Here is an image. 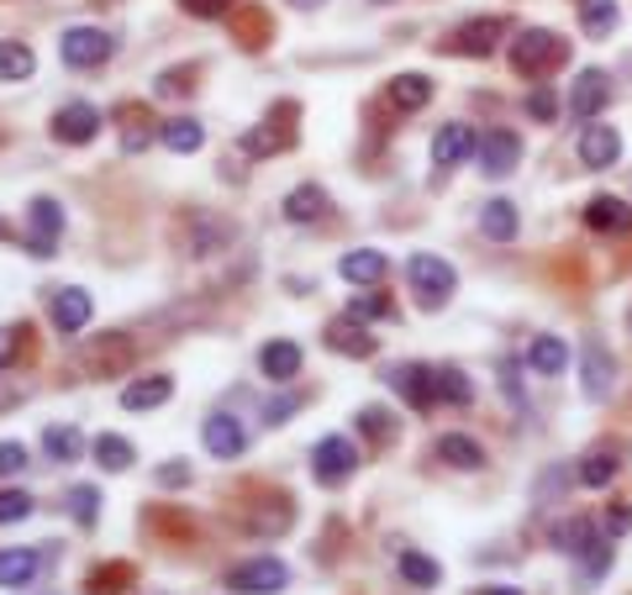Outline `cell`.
<instances>
[{
    "mask_svg": "<svg viewBox=\"0 0 632 595\" xmlns=\"http://www.w3.org/2000/svg\"><path fill=\"white\" fill-rule=\"evenodd\" d=\"M564 58H569V43H564L559 32H548V26H527L516 43H511V64H516V74H548L559 69Z\"/></svg>",
    "mask_w": 632,
    "mask_h": 595,
    "instance_id": "1",
    "label": "cell"
},
{
    "mask_svg": "<svg viewBox=\"0 0 632 595\" xmlns=\"http://www.w3.org/2000/svg\"><path fill=\"white\" fill-rule=\"evenodd\" d=\"M406 280H412V295L422 306H443V301L459 290L454 263L438 259V253H412V259H406Z\"/></svg>",
    "mask_w": 632,
    "mask_h": 595,
    "instance_id": "2",
    "label": "cell"
},
{
    "mask_svg": "<svg viewBox=\"0 0 632 595\" xmlns=\"http://www.w3.org/2000/svg\"><path fill=\"white\" fill-rule=\"evenodd\" d=\"M111 32H100V26H69L64 37H58V58L69 64V69H96L111 58Z\"/></svg>",
    "mask_w": 632,
    "mask_h": 595,
    "instance_id": "3",
    "label": "cell"
},
{
    "mask_svg": "<svg viewBox=\"0 0 632 595\" xmlns=\"http://www.w3.org/2000/svg\"><path fill=\"white\" fill-rule=\"evenodd\" d=\"M291 585V570L274 559V553H264V559H248V564H238V570L227 574V591L238 595H274Z\"/></svg>",
    "mask_w": 632,
    "mask_h": 595,
    "instance_id": "4",
    "label": "cell"
},
{
    "mask_svg": "<svg viewBox=\"0 0 632 595\" xmlns=\"http://www.w3.org/2000/svg\"><path fill=\"white\" fill-rule=\"evenodd\" d=\"M26 221H32V259H53V248H58V232H64V206L53 201V195H37L32 206H26Z\"/></svg>",
    "mask_w": 632,
    "mask_h": 595,
    "instance_id": "5",
    "label": "cell"
},
{
    "mask_svg": "<svg viewBox=\"0 0 632 595\" xmlns=\"http://www.w3.org/2000/svg\"><path fill=\"white\" fill-rule=\"evenodd\" d=\"M359 469V448L348 443V437H322L312 448V475L322 485H342V479Z\"/></svg>",
    "mask_w": 632,
    "mask_h": 595,
    "instance_id": "6",
    "label": "cell"
},
{
    "mask_svg": "<svg viewBox=\"0 0 632 595\" xmlns=\"http://www.w3.org/2000/svg\"><path fill=\"white\" fill-rule=\"evenodd\" d=\"M611 100V79L601 69H580L575 74V85H569V117L575 121H596L607 111Z\"/></svg>",
    "mask_w": 632,
    "mask_h": 595,
    "instance_id": "7",
    "label": "cell"
},
{
    "mask_svg": "<svg viewBox=\"0 0 632 595\" xmlns=\"http://www.w3.org/2000/svg\"><path fill=\"white\" fill-rule=\"evenodd\" d=\"M516 159H522V138L516 132H506V127H495V132H486L480 138V148H475V164L486 169V174H511L516 169Z\"/></svg>",
    "mask_w": 632,
    "mask_h": 595,
    "instance_id": "8",
    "label": "cell"
},
{
    "mask_svg": "<svg viewBox=\"0 0 632 595\" xmlns=\"http://www.w3.org/2000/svg\"><path fill=\"white\" fill-rule=\"evenodd\" d=\"M617 159H622V132H617V127H601V121H585L580 164L585 169H611Z\"/></svg>",
    "mask_w": 632,
    "mask_h": 595,
    "instance_id": "9",
    "label": "cell"
},
{
    "mask_svg": "<svg viewBox=\"0 0 632 595\" xmlns=\"http://www.w3.org/2000/svg\"><path fill=\"white\" fill-rule=\"evenodd\" d=\"M100 127H106V121H100L96 106H90V100H74V106H64V111L53 117V138H58V143H90Z\"/></svg>",
    "mask_w": 632,
    "mask_h": 595,
    "instance_id": "10",
    "label": "cell"
},
{
    "mask_svg": "<svg viewBox=\"0 0 632 595\" xmlns=\"http://www.w3.org/2000/svg\"><path fill=\"white\" fill-rule=\"evenodd\" d=\"M200 437H206V448L217 453V458H238L248 448V432L238 416H227V411H211L206 422H200Z\"/></svg>",
    "mask_w": 632,
    "mask_h": 595,
    "instance_id": "11",
    "label": "cell"
},
{
    "mask_svg": "<svg viewBox=\"0 0 632 595\" xmlns=\"http://www.w3.org/2000/svg\"><path fill=\"white\" fill-rule=\"evenodd\" d=\"M43 574V553L37 548H0V585L6 591H26Z\"/></svg>",
    "mask_w": 632,
    "mask_h": 595,
    "instance_id": "12",
    "label": "cell"
},
{
    "mask_svg": "<svg viewBox=\"0 0 632 595\" xmlns=\"http://www.w3.org/2000/svg\"><path fill=\"white\" fill-rule=\"evenodd\" d=\"M53 327L69 337V333H85L90 327V295L79 285L69 290H53Z\"/></svg>",
    "mask_w": 632,
    "mask_h": 595,
    "instance_id": "13",
    "label": "cell"
},
{
    "mask_svg": "<svg viewBox=\"0 0 632 595\" xmlns=\"http://www.w3.org/2000/svg\"><path fill=\"white\" fill-rule=\"evenodd\" d=\"M390 385H395L416 411H427V405L438 401V385H433V369H427V364H401V369H390Z\"/></svg>",
    "mask_w": 632,
    "mask_h": 595,
    "instance_id": "14",
    "label": "cell"
},
{
    "mask_svg": "<svg viewBox=\"0 0 632 595\" xmlns=\"http://www.w3.org/2000/svg\"><path fill=\"white\" fill-rule=\"evenodd\" d=\"M385 269H390V259L380 248H353V253H342V263H338V274L348 285H380Z\"/></svg>",
    "mask_w": 632,
    "mask_h": 595,
    "instance_id": "15",
    "label": "cell"
},
{
    "mask_svg": "<svg viewBox=\"0 0 632 595\" xmlns=\"http://www.w3.org/2000/svg\"><path fill=\"white\" fill-rule=\"evenodd\" d=\"M475 148H480V143H475V132H469L464 121H448L438 138H433V164H438V169H454V164H464Z\"/></svg>",
    "mask_w": 632,
    "mask_h": 595,
    "instance_id": "16",
    "label": "cell"
},
{
    "mask_svg": "<svg viewBox=\"0 0 632 595\" xmlns=\"http://www.w3.org/2000/svg\"><path fill=\"white\" fill-rule=\"evenodd\" d=\"M259 369H264L274 385H285L301 375V348H295L291 337H274V343H264L259 348Z\"/></svg>",
    "mask_w": 632,
    "mask_h": 595,
    "instance_id": "17",
    "label": "cell"
},
{
    "mask_svg": "<svg viewBox=\"0 0 632 595\" xmlns=\"http://www.w3.org/2000/svg\"><path fill=\"white\" fill-rule=\"evenodd\" d=\"M327 348H338V354H348V358H369L374 354V337H369V327L359 316H338V322L327 327Z\"/></svg>",
    "mask_w": 632,
    "mask_h": 595,
    "instance_id": "18",
    "label": "cell"
},
{
    "mask_svg": "<svg viewBox=\"0 0 632 595\" xmlns=\"http://www.w3.org/2000/svg\"><path fill=\"white\" fill-rule=\"evenodd\" d=\"M506 32V22L501 17H486V22H464L459 32H454V48L469 53V58H486V53H495V37Z\"/></svg>",
    "mask_w": 632,
    "mask_h": 595,
    "instance_id": "19",
    "label": "cell"
},
{
    "mask_svg": "<svg viewBox=\"0 0 632 595\" xmlns=\"http://www.w3.org/2000/svg\"><path fill=\"white\" fill-rule=\"evenodd\" d=\"M611 375H617V364H611L607 348L590 337V343H585V396H590V401H607L611 385H617Z\"/></svg>",
    "mask_w": 632,
    "mask_h": 595,
    "instance_id": "20",
    "label": "cell"
},
{
    "mask_svg": "<svg viewBox=\"0 0 632 595\" xmlns=\"http://www.w3.org/2000/svg\"><path fill=\"white\" fill-rule=\"evenodd\" d=\"M585 221H590L596 232H628V227H632V206H628V201H617V195H596V201L585 206Z\"/></svg>",
    "mask_w": 632,
    "mask_h": 595,
    "instance_id": "21",
    "label": "cell"
},
{
    "mask_svg": "<svg viewBox=\"0 0 632 595\" xmlns=\"http://www.w3.org/2000/svg\"><path fill=\"white\" fill-rule=\"evenodd\" d=\"M480 232H486L490 242H511L522 232V216H516L511 201H486V206H480Z\"/></svg>",
    "mask_w": 632,
    "mask_h": 595,
    "instance_id": "22",
    "label": "cell"
},
{
    "mask_svg": "<svg viewBox=\"0 0 632 595\" xmlns=\"http://www.w3.org/2000/svg\"><path fill=\"white\" fill-rule=\"evenodd\" d=\"M174 396V380L170 375H148V380H132L122 390V405L127 411H153V405H164Z\"/></svg>",
    "mask_w": 632,
    "mask_h": 595,
    "instance_id": "23",
    "label": "cell"
},
{
    "mask_svg": "<svg viewBox=\"0 0 632 595\" xmlns=\"http://www.w3.org/2000/svg\"><path fill=\"white\" fill-rule=\"evenodd\" d=\"M438 458L443 464H454V469H486V448H480L475 437H464V432H443Z\"/></svg>",
    "mask_w": 632,
    "mask_h": 595,
    "instance_id": "24",
    "label": "cell"
},
{
    "mask_svg": "<svg viewBox=\"0 0 632 595\" xmlns=\"http://www.w3.org/2000/svg\"><path fill=\"white\" fill-rule=\"evenodd\" d=\"M427 100H433V79H427V74H395V79H390V106L422 111Z\"/></svg>",
    "mask_w": 632,
    "mask_h": 595,
    "instance_id": "25",
    "label": "cell"
},
{
    "mask_svg": "<svg viewBox=\"0 0 632 595\" xmlns=\"http://www.w3.org/2000/svg\"><path fill=\"white\" fill-rule=\"evenodd\" d=\"M90 453H96L100 469H111V475H122V469H132V464H138L132 443H127V437H117V432H100L96 443H90Z\"/></svg>",
    "mask_w": 632,
    "mask_h": 595,
    "instance_id": "26",
    "label": "cell"
},
{
    "mask_svg": "<svg viewBox=\"0 0 632 595\" xmlns=\"http://www.w3.org/2000/svg\"><path fill=\"white\" fill-rule=\"evenodd\" d=\"M527 369H537V375H564V369H569V348H564V337H533V348H527Z\"/></svg>",
    "mask_w": 632,
    "mask_h": 595,
    "instance_id": "27",
    "label": "cell"
},
{
    "mask_svg": "<svg viewBox=\"0 0 632 595\" xmlns=\"http://www.w3.org/2000/svg\"><path fill=\"white\" fill-rule=\"evenodd\" d=\"M285 216H291V221H322V216H327V191H322V185H295V191L285 195Z\"/></svg>",
    "mask_w": 632,
    "mask_h": 595,
    "instance_id": "28",
    "label": "cell"
},
{
    "mask_svg": "<svg viewBox=\"0 0 632 595\" xmlns=\"http://www.w3.org/2000/svg\"><path fill=\"white\" fill-rule=\"evenodd\" d=\"M164 148H170V153H200V148H206V127L195 117L164 121Z\"/></svg>",
    "mask_w": 632,
    "mask_h": 595,
    "instance_id": "29",
    "label": "cell"
},
{
    "mask_svg": "<svg viewBox=\"0 0 632 595\" xmlns=\"http://www.w3.org/2000/svg\"><path fill=\"white\" fill-rule=\"evenodd\" d=\"M596 543H601V538H596V527L585 522V517H569V522L554 527V548H564V553H575V559H585V553H590Z\"/></svg>",
    "mask_w": 632,
    "mask_h": 595,
    "instance_id": "30",
    "label": "cell"
},
{
    "mask_svg": "<svg viewBox=\"0 0 632 595\" xmlns=\"http://www.w3.org/2000/svg\"><path fill=\"white\" fill-rule=\"evenodd\" d=\"M433 385H438V401H448V405H469V401H475V385H469V375H464V369H454V364L433 369Z\"/></svg>",
    "mask_w": 632,
    "mask_h": 595,
    "instance_id": "31",
    "label": "cell"
},
{
    "mask_svg": "<svg viewBox=\"0 0 632 595\" xmlns=\"http://www.w3.org/2000/svg\"><path fill=\"white\" fill-rule=\"evenodd\" d=\"M617 469H622V458L617 453H585L580 458V485H590V490H607L611 479H617Z\"/></svg>",
    "mask_w": 632,
    "mask_h": 595,
    "instance_id": "32",
    "label": "cell"
},
{
    "mask_svg": "<svg viewBox=\"0 0 632 595\" xmlns=\"http://www.w3.org/2000/svg\"><path fill=\"white\" fill-rule=\"evenodd\" d=\"M617 22H622L617 0H580V26L590 32V37H607Z\"/></svg>",
    "mask_w": 632,
    "mask_h": 595,
    "instance_id": "33",
    "label": "cell"
},
{
    "mask_svg": "<svg viewBox=\"0 0 632 595\" xmlns=\"http://www.w3.org/2000/svg\"><path fill=\"white\" fill-rule=\"evenodd\" d=\"M401 574L412 580L416 591H433V585H438V580H443V570H438V564H433L427 553H416V548H401Z\"/></svg>",
    "mask_w": 632,
    "mask_h": 595,
    "instance_id": "34",
    "label": "cell"
},
{
    "mask_svg": "<svg viewBox=\"0 0 632 595\" xmlns=\"http://www.w3.org/2000/svg\"><path fill=\"white\" fill-rule=\"evenodd\" d=\"M37 69V53L26 43H0V79H32Z\"/></svg>",
    "mask_w": 632,
    "mask_h": 595,
    "instance_id": "35",
    "label": "cell"
},
{
    "mask_svg": "<svg viewBox=\"0 0 632 595\" xmlns=\"http://www.w3.org/2000/svg\"><path fill=\"white\" fill-rule=\"evenodd\" d=\"M64 506H69V517L79 527H96L100 522V490H96V485H74L69 496H64Z\"/></svg>",
    "mask_w": 632,
    "mask_h": 595,
    "instance_id": "36",
    "label": "cell"
},
{
    "mask_svg": "<svg viewBox=\"0 0 632 595\" xmlns=\"http://www.w3.org/2000/svg\"><path fill=\"white\" fill-rule=\"evenodd\" d=\"M43 448H48L58 464H69V458H79V453H85V437H79V428H69V422H64V428L43 432Z\"/></svg>",
    "mask_w": 632,
    "mask_h": 595,
    "instance_id": "37",
    "label": "cell"
},
{
    "mask_svg": "<svg viewBox=\"0 0 632 595\" xmlns=\"http://www.w3.org/2000/svg\"><path fill=\"white\" fill-rule=\"evenodd\" d=\"M127 364H132V348H127L122 333H111L106 343L90 348V369H127Z\"/></svg>",
    "mask_w": 632,
    "mask_h": 595,
    "instance_id": "38",
    "label": "cell"
},
{
    "mask_svg": "<svg viewBox=\"0 0 632 595\" xmlns=\"http://www.w3.org/2000/svg\"><path fill=\"white\" fill-rule=\"evenodd\" d=\"M32 506H37V500L26 496V490H0V527L26 522V517H32Z\"/></svg>",
    "mask_w": 632,
    "mask_h": 595,
    "instance_id": "39",
    "label": "cell"
},
{
    "mask_svg": "<svg viewBox=\"0 0 632 595\" xmlns=\"http://www.w3.org/2000/svg\"><path fill=\"white\" fill-rule=\"evenodd\" d=\"M132 580V570L127 564H111V570H96L90 574V595H122L117 585H127Z\"/></svg>",
    "mask_w": 632,
    "mask_h": 595,
    "instance_id": "40",
    "label": "cell"
},
{
    "mask_svg": "<svg viewBox=\"0 0 632 595\" xmlns=\"http://www.w3.org/2000/svg\"><path fill=\"white\" fill-rule=\"evenodd\" d=\"M26 469V443H0V479L22 475Z\"/></svg>",
    "mask_w": 632,
    "mask_h": 595,
    "instance_id": "41",
    "label": "cell"
},
{
    "mask_svg": "<svg viewBox=\"0 0 632 595\" xmlns=\"http://www.w3.org/2000/svg\"><path fill=\"white\" fill-rule=\"evenodd\" d=\"M159 485H164V490H179V485H190V464H185V458H170V464H159Z\"/></svg>",
    "mask_w": 632,
    "mask_h": 595,
    "instance_id": "42",
    "label": "cell"
},
{
    "mask_svg": "<svg viewBox=\"0 0 632 595\" xmlns=\"http://www.w3.org/2000/svg\"><path fill=\"white\" fill-rule=\"evenodd\" d=\"M22 337H26V327H0V369H11V364H17Z\"/></svg>",
    "mask_w": 632,
    "mask_h": 595,
    "instance_id": "43",
    "label": "cell"
},
{
    "mask_svg": "<svg viewBox=\"0 0 632 595\" xmlns=\"http://www.w3.org/2000/svg\"><path fill=\"white\" fill-rule=\"evenodd\" d=\"M190 17H206V22H217V17H227L232 11V0H179Z\"/></svg>",
    "mask_w": 632,
    "mask_h": 595,
    "instance_id": "44",
    "label": "cell"
},
{
    "mask_svg": "<svg viewBox=\"0 0 632 595\" xmlns=\"http://www.w3.org/2000/svg\"><path fill=\"white\" fill-rule=\"evenodd\" d=\"M527 111H533V121H554L559 117V100L548 96V90H533V96H527Z\"/></svg>",
    "mask_w": 632,
    "mask_h": 595,
    "instance_id": "45",
    "label": "cell"
},
{
    "mask_svg": "<svg viewBox=\"0 0 632 595\" xmlns=\"http://www.w3.org/2000/svg\"><path fill=\"white\" fill-rule=\"evenodd\" d=\"M359 422H364L369 437H385V432H390V416L380 411V405H364V411H359Z\"/></svg>",
    "mask_w": 632,
    "mask_h": 595,
    "instance_id": "46",
    "label": "cell"
},
{
    "mask_svg": "<svg viewBox=\"0 0 632 595\" xmlns=\"http://www.w3.org/2000/svg\"><path fill=\"white\" fill-rule=\"evenodd\" d=\"M295 405H301L295 396H280V401H269V405H264V422H269V428H280L285 416H295Z\"/></svg>",
    "mask_w": 632,
    "mask_h": 595,
    "instance_id": "47",
    "label": "cell"
},
{
    "mask_svg": "<svg viewBox=\"0 0 632 595\" xmlns=\"http://www.w3.org/2000/svg\"><path fill=\"white\" fill-rule=\"evenodd\" d=\"M390 301H380V295H353V306H348V316H385Z\"/></svg>",
    "mask_w": 632,
    "mask_h": 595,
    "instance_id": "48",
    "label": "cell"
},
{
    "mask_svg": "<svg viewBox=\"0 0 632 595\" xmlns=\"http://www.w3.org/2000/svg\"><path fill=\"white\" fill-rule=\"evenodd\" d=\"M607 532H611V538L632 532V506H611V511H607Z\"/></svg>",
    "mask_w": 632,
    "mask_h": 595,
    "instance_id": "49",
    "label": "cell"
},
{
    "mask_svg": "<svg viewBox=\"0 0 632 595\" xmlns=\"http://www.w3.org/2000/svg\"><path fill=\"white\" fill-rule=\"evenodd\" d=\"M185 79H190V69H170L164 79H159V90H164V96H185V90H190Z\"/></svg>",
    "mask_w": 632,
    "mask_h": 595,
    "instance_id": "50",
    "label": "cell"
},
{
    "mask_svg": "<svg viewBox=\"0 0 632 595\" xmlns=\"http://www.w3.org/2000/svg\"><path fill=\"white\" fill-rule=\"evenodd\" d=\"M17 401H22L17 390H0V411H6V405H17Z\"/></svg>",
    "mask_w": 632,
    "mask_h": 595,
    "instance_id": "51",
    "label": "cell"
},
{
    "mask_svg": "<svg viewBox=\"0 0 632 595\" xmlns=\"http://www.w3.org/2000/svg\"><path fill=\"white\" fill-rule=\"evenodd\" d=\"M486 595H527V591H511V585H490Z\"/></svg>",
    "mask_w": 632,
    "mask_h": 595,
    "instance_id": "52",
    "label": "cell"
},
{
    "mask_svg": "<svg viewBox=\"0 0 632 595\" xmlns=\"http://www.w3.org/2000/svg\"><path fill=\"white\" fill-rule=\"evenodd\" d=\"M0 238H11V227H6V221H0Z\"/></svg>",
    "mask_w": 632,
    "mask_h": 595,
    "instance_id": "53",
    "label": "cell"
},
{
    "mask_svg": "<svg viewBox=\"0 0 632 595\" xmlns=\"http://www.w3.org/2000/svg\"><path fill=\"white\" fill-rule=\"evenodd\" d=\"M301 6H312V0H301Z\"/></svg>",
    "mask_w": 632,
    "mask_h": 595,
    "instance_id": "54",
    "label": "cell"
}]
</instances>
